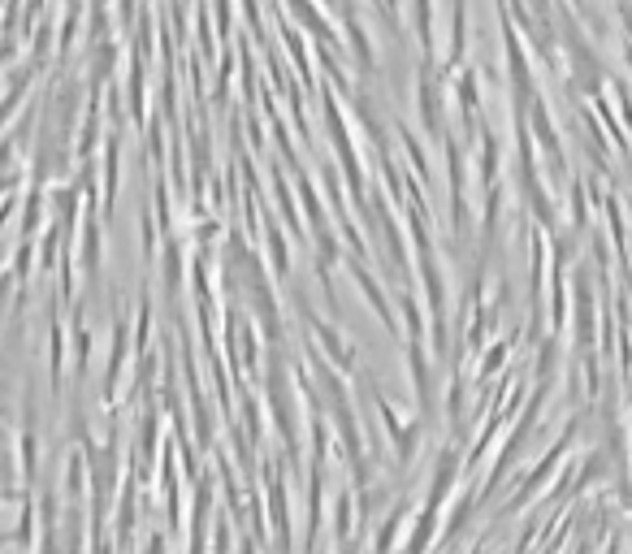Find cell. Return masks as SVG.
Masks as SVG:
<instances>
[{
  "label": "cell",
  "instance_id": "cell-1",
  "mask_svg": "<svg viewBox=\"0 0 632 554\" xmlns=\"http://www.w3.org/2000/svg\"><path fill=\"white\" fill-rule=\"evenodd\" d=\"M295 308H299V321L312 329L316 351H321L325 360L338 368V373H355V364H360V355H355V342H351V338H342L329 321H321V316H316V308L308 303V295H299V290H295Z\"/></svg>",
  "mask_w": 632,
  "mask_h": 554
},
{
  "label": "cell",
  "instance_id": "cell-2",
  "mask_svg": "<svg viewBox=\"0 0 632 554\" xmlns=\"http://www.w3.org/2000/svg\"><path fill=\"white\" fill-rule=\"evenodd\" d=\"M442 156H446V200H451V230L455 234H464V226H468V156H464V148H459V135H451L446 130L442 135Z\"/></svg>",
  "mask_w": 632,
  "mask_h": 554
},
{
  "label": "cell",
  "instance_id": "cell-3",
  "mask_svg": "<svg viewBox=\"0 0 632 554\" xmlns=\"http://www.w3.org/2000/svg\"><path fill=\"white\" fill-rule=\"evenodd\" d=\"M598 299H594V273L589 269H576L572 273V338H576V347H581L585 355L598 347Z\"/></svg>",
  "mask_w": 632,
  "mask_h": 554
},
{
  "label": "cell",
  "instance_id": "cell-4",
  "mask_svg": "<svg viewBox=\"0 0 632 554\" xmlns=\"http://www.w3.org/2000/svg\"><path fill=\"white\" fill-rule=\"evenodd\" d=\"M416 122L420 130H425L429 139L446 135V109H442V78L433 74V65H425V70L416 74Z\"/></svg>",
  "mask_w": 632,
  "mask_h": 554
},
{
  "label": "cell",
  "instance_id": "cell-5",
  "mask_svg": "<svg viewBox=\"0 0 632 554\" xmlns=\"http://www.w3.org/2000/svg\"><path fill=\"white\" fill-rule=\"evenodd\" d=\"M282 9L291 13V26H299L304 35H312L316 44L342 48V35H338L334 18L325 13V0H282Z\"/></svg>",
  "mask_w": 632,
  "mask_h": 554
},
{
  "label": "cell",
  "instance_id": "cell-6",
  "mask_svg": "<svg viewBox=\"0 0 632 554\" xmlns=\"http://www.w3.org/2000/svg\"><path fill=\"white\" fill-rule=\"evenodd\" d=\"M342 265H347V273H351L355 290H360V295H364V303H368V308H373V316L381 321V329H386V334H399V316H394L390 299H386V290L377 286V277L368 273V269H364L355 256H342Z\"/></svg>",
  "mask_w": 632,
  "mask_h": 554
},
{
  "label": "cell",
  "instance_id": "cell-7",
  "mask_svg": "<svg viewBox=\"0 0 632 554\" xmlns=\"http://www.w3.org/2000/svg\"><path fill=\"white\" fill-rule=\"evenodd\" d=\"M260 230H265V265L273 282H291V239H286L282 221L273 213H260Z\"/></svg>",
  "mask_w": 632,
  "mask_h": 554
},
{
  "label": "cell",
  "instance_id": "cell-8",
  "mask_svg": "<svg viewBox=\"0 0 632 554\" xmlns=\"http://www.w3.org/2000/svg\"><path fill=\"white\" fill-rule=\"evenodd\" d=\"M269 187H273V213H278L282 226H291L295 239L308 243V226H304V213H299V200L291 195V182H286V169L273 165L269 169Z\"/></svg>",
  "mask_w": 632,
  "mask_h": 554
},
{
  "label": "cell",
  "instance_id": "cell-9",
  "mask_svg": "<svg viewBox=\"0 0 632 554\" xmlns=\"http://www.w3.org/2000/svg\"><path fill=\"white\" fill-rule=\"evenodd\" d=\"M468 44H472V35H468V0H451V48H446L442 70H438L442 83H451V74H459V65H464V57H468Z\"/></svg>",
  "mask_w": 632,
  "mask_h": 554
},
{
  "label": "cell",
  "instance_id": "cell-10",
  "mask_svg": "<svg viewBox=\"0 0 632 554\" xmlns=\"http://www.w3.org/2000/svg\"><path fill=\"white\" fill-rule=\"evenodd\" d=\"M451 83H455V109L464 117V135H477L481 130V74L464 65V74H451Z\"/></svg>",
  "mask_w": 632,
  "mask_h": 554
},
{
  "label": "cell",
  "instance_id": "cell-11",
  "mask_svg": "<svg viewBox=\"0 0 632 554\" xmlns=\"http://www.w3.org/2000/svg\"><path fill=\"white\" fill-rule=\"evenodd\" d=\"M516 342H520V334L511 329L507 338H494V342H485L481 347V355L472 360V381H481V386H490L494 381V373H503L507 368V360H511V351H516Z\"/></svg>",
  "mask_w": 632,
  "mask_h": 554
},
{
  "label": "cell",
  "instance_id": "cell-12",
  "mask_svg": "<svg viewBox=\"0 0 632 554\" xmlns=\"http://www.w3.org/2000/svg\"><path fill=\"white\" fill-rule=\"evenodd\" d=\"M498 165H503V148H498V135L481 122V130H477V161H472L481 191H490L494 182H498Z\"/></svg>",
  "mask_w": 632,
  "mask_h": 554
},
{
  "label": "cell",
  "instance_id": "cell-13",
  "mask_svg": "<svg viewBox=\"0 0 632 554\" xmlns=\"http://www.w3.org/2000/svg\"><path fill=\"white\" fill-rule=\"evenodd\" d=\"M278 35H282L286 57H291L295 70H299V87H312V83H316V70H312V48L304 44V31H299V26H291L286 18H278Z\"/></svg>",
  "mask_w": 632,
  "mask_h": 554
},
{
  "label": "cell",
  "instance_id": "cell-14",
  "mask_svg": "<svg viewBox=\"0 0 632 554\" xmlns=\"http://www.w3.org/2000/svg\"><path fill=\"white\" fill-rule=\"evenodd\" d=\"M412 35L425 52V65H433V48H438V5L433 0H412Z\"/></svg>",
  "mask_w": 632,
  "mask_h": 554
},
{
  "label": "cell",
  "instance_id": "cell-15",
  "mask_svg": "<svg viewBox=\"0 0 632 554\" xmlns=\"http://www.w3.org/2000/svg\"><path fill=\"white\" fill-rule=\"evenodd\" d=\"M342 31H347V48L351 57L364 65V70H377V48H373V35H368V26L355 18V13H342Z\"/></svg>",
  "mask_w": 632,
  "mask_h": 554
},
{
  "label": "cell",
  "instance_id": "cell-16",
  "mask_svg": "<svg viewBox=\"0 0 632 554\" xmlns=\"http://www.w3.org/2000/svg\"><path fill=\"white\" fill-rule=\"evenodd\" d=\"M399 325L407 329V342H425L429 316H425V303H420L416 290H403L399 295Z\"/></svg>",
  "mask_w": 632,
  "mask_h": 554
},
{
  "label": "cell",
  "instance_id": "cell-17",
  "mask_svg": "<svg viewBox=\"0 0 632 554\" xmlns=\"http://www.w3.org/2000/svg\"><path fill=\"white\" fill-rule=\"evenodd\" d=\"M407 373H412V386H416V399L420 407H429V355H425V342H407Z\"/></svg>",
  "mask_w": 632,
  "mask_h": 554
},
{
  "label": "cell",
  "instance_id": "cell-18",
  "mask_svg": "<svg viewBox=\"0 0 632 554\" xmlns=\"http://www.w3.org/2000/svg\"><path fill=\"white\" fill-rule=\"evenodd\" d=\"M399 143H403V156H407V165H412V178L416 182H429V156H425V148H420V139H416V130H407V126H399Z\"/></svg>",
  "mask_w": 632,
  "mask_h": 554
},
{
  "label": "cell",
  "instance_id": "cell-19",
  "mask_svg": "<svg viewBox=\"0 0 632 554\" xmlns=\"http://www.w3.org/2000/svg\"><path fill=\"white\" fill-rule=\"evenodd\" d=\"M239 13H243V26L252 31L256 44H269V22H265V5L260 0H239Z\"/></svg>",
  "mask_w": 632,
  "mask_h": 554
},
{
  "label": "cell",
  "instance_id": "cell-20",
  "mask_svg": "<svg viewBox=\"0 0 632 554\" xmlns=\"http://www.w3.org/2000/svg\"><path fill=\"white\" fill-rule=\"evenodd\" d=\"M581 377H585V390H589V394H598V390H602V364H598V355H585Z\"/></svg>",
  "mask_w": 632,
  "mask_h": 554
},
{
  "label": "cell",
  "instance_id": "cell-21",
  "mask_svg": "<svg viewBox=\"0 0 632 554\" xmlns=\"http://www.w3.org/2000/svg\"><path fill=\"white\" fill-rule=\"evenodd\" d=\"M213 13H217V31H221V39H230V22H234V0H213Z\"/></svg>",
  "mask_w": 632,
  "mask_h": 554
},
{
  "label": "cell",
  "instance_id": "cell-22",
  "mask_svg": "<svg viewBox=\"0 0 632 554\" xmlns=\"http://www.w3.org/2000/svg\"><path fill=\"white\" fill-rule=\"evenodd\" d=\"M247 135H252L256 152H265V126H260V117H247Z\"/></svg>",
  "mask_w": 632,
  "mask_h": 554
},
{
  "label": "cell",
  "instance_id": "cell-23",
  "mask_svg": "<svg viewBox=\"0 0 632 554\" xmlns=\"http://www.w3.org/2000/svg\"><path fill=\"white\" fill-rule=\"evenodd\" d=\"M572 9L581 13V18H589V22H594V13H589V0H572Z\"/></svg>",
  "mask_w": 632,
  "mask_h": 554
}]
</instances>
